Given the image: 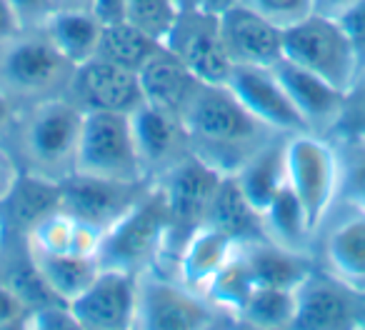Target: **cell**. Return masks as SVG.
Here are the masks:
<instances>
[{
  "label": "cell",
  "mask_w": 365,
  "mask_h": 330,
  "mask_svg": "<svg viewBox=\"0 0 365 330\" xmlns=\"http://www.w3.org/2000/svg\"><path fill=\"white\" fill-rule=\"evenodd\" d=\"M190 153L220 175H235L278 133L253 115L228 86H205L182 115Z\"/></svg>",
  "instance_id": "6da1fadb"
},
{
  "label": "cell",
  "mask_w": 365,
  "mask_h": 330,
  "mask_svg": "<svg viewBox=\"0 0 365 330\" xmlns=\"http://www.w3.org/2000/svg\"><path fill=\"white\" fill-rule=\"evenodd\" d=\"M83 110L68 96L48 98L18 113L11 138L13 155L23 173L51 183H63L76 173L78 145L83 133Z\"/></svg>",
  "instance_id": "7a4b0ae2"
},
{
  "label": "cell",
  "mask_w": 365,
  "mask_h": 330,
  "mask_svg": "<svg viewBox=\"0 0 365 330\" xmlns=\"http://www.w3.org/2000/svg\"><path fill=\"white\" fill-rule=\"evenodd\" d=\"M76 66L43 31H21L0 48V88L18 108L66 96Z\"/></svg>",
  "instance_id": "3957f363"
},
{
  "label": "cell",
  "mask_w": 365,
  "mask_h": 330,
  "mask_svg": "<svg viewBox=\"0 0 365 330\" xmlns=\"http://www.w3.org/2000/svg\"><path fill=\"white\" fill-rule=\"evenodd\" d=\"M168 235H170V215L155 183L145 190L140 200L106 230L98 265L101 268L125 270L140 275L153 270L165 253Z\"/></svg>",
  "instance_id": "277c9868"
},
{
  "label": "cell",
  "mask_w": 365,
  "mask_h": 330,
  "mask_svg": "<svg viewBox=\"0 0 365 330\" xmlns=\"http://www.w3.org/2000/svg\"><path fill=\"white\" fill-rule=\"evenodd\" d=\"M283 58L348 93L360 71L358 56L338 18L313 11L283 31Z\"/></svg>",
  "instance_id": "5b68a950"
},
{
  "label": "cell",
  "mask_w": 365,
  "mask_h": 330,
  "mask_svg": "<svg viewBox=\"0 0 365 330\" xmlns=\"http://www.w3.org/2000/svg\"><path fill=\"white\" fill-rule=\"evenodd\" d=\"M288 185L298 195L315 235L338 205L340 168L338 153L330 138L318 133H295L285 145Z\"/></svg>",
  "instance_id": "8992f818"
},
{
  "label": "cell",
  "mask_w": 365,
  "mask_h": 330,
  "mask_svg": "<svg viewBox=\"0 0 365 330\" xmlns=\"http://www.w3.org/2000/svg\"><path fill=\"white\" fill-rule=\"evenodd\" d=\"M238 325L228 313L215 308L203 293L182 285L173 275L155 270L138 275L135 328L175 330V328H220Z\"/></svg>",
  "instance_id": "52a82bcc"
},
{
  "label": "cell",
  "mask_w": 365,
  "mask_h": 330,
  "mask_svg": "<svg viewBox=\"0 0 365 330\" xmlns=\"http://www.w3.org/2000/svg\"><path fill=\"white\" fill-rule=\"evenodd\" d=\"M76 173L120 183H148L128 113L86 110Z\"/></svg>",
  "instance_id": "ba28073f"
},
{
  "label": "cell",
  "mask_w": 365,
  "mask_h": 330,
  "mask_svg": "<svg viewBox=\"0 0 365 330\" xmlns=\"http://www.w3.org/2000/svg\"><path fill=\"white\" fill-rule=\"evenodd\" d=\"M163 46L205 86L228 83L233 61L225 51L218 13L205 8L178 13Z\"/></svg>",
  "instance_id": "9c48e42d"
},
{
  "label": "cell",
  "mask_w": 365,
  "mask_h": 330,
  "mask_svg": "<svg viewBox=\"0 0 365 330\" xmlns=\"http://www.w3.org/2000/svg\"><path fill=\"white\" fill-rule=\"evenodd\" d=\"M315 263L365 293V210L338 203L315 235Z\"/></svg>",
  "instance_id": "30bf717a"
},
{
  "label": "cell",
  "mask_w": 365,
  "mask_h": 330,
  "mask_svg": "<svg viewBox=\"0 0 365 330\" xmlns=\"http://www.w3.org/2000/svg\"><path fill=\"white\" fill-rule=\"evenodd\" d=\"M295 323L293 328L308 330H338L360 328L363 315V293L348 288L343 280L330 275L318 263L295 288Z\"/></svg>",
  "instance_id": "8fae6325"
},
{
  "label": "cell",
  "mask_w": 365,
  "mask_h": 330,
  "mask_svg": "<svg viewBox=\"0 0 365 330\" xmlns=\"http://www.w3.org/2000/svg\"><path fill=\"white\" fill-rule=\"evenodd\" d=\"M150 185L153 183H120L73 173L61 183V208L106 233L145 195Z\"/></svg>",
  "instance_id": "7c38bea8"
},
{
  "label": "cell",
  "mask_w": 365,
  "mask_h": 330,
  "mask_svg": "<svg viewBox=\"0 0 365 330\" xmlns=\"http://www.w3.org/2000/svg\"><path fill=\"white\" fill-rule=\"evenodd\" d=\"M138 275L125 270L101 268L93 283L71 303L81 328L120 330L135 328Z\"/></svg>",
  "instance_id": "4fadbf2b"
},
{
  "label": "cell",
  "mask_w": 365,
  "mask_h": 330,
  "mask_svg": "<svg viewBox=\"0 0 365 330\" xmlns=\"http://www.w3.org/2000/svg\"><path fill=\"white\" fill-rule=\"evenodd\" d=\"M225 86L258 120L283 135L310 133L273 66H233Z\"/></svg>",
  "instance_id": "5bb4252c"
},
{
  "label": "cell",
  "mask_w": 365,
  "mask_h": 330,
  "mask_svg": "<svg viewBox=\"0 0 365 330\" xmlns=\"http://www.w3.org/2000/svg\"><path fill=\"white\" fill-rule=\"evenodd\" d=\"M66 96L83 110H115L130 115L143 105L138 73L98 56L76 68Z\"/></svg>",
  "instance_id": "9a60e30c"
},
{
  "label": "cell",
  "mask_w": 365,
  "mask_h": 330,
  "mask_svg": "<svg viewBox=\"0 0 365 330\" xmlns=\"http://www.w3.org/2000/svg\"><path fill=\"white\" fill-rule=\"evenodd\" d=\"M130 123L143 175L148 183H158L182 158L190 155L188 133H185L180 118L168 115V113L143 103L138 110L130 113Z\"/></svg>",
  "instance_id": "2e32d148"
},
{
  "label": "cell",
  "mask_w": 365,
  "mask_h": 330,
  "mask_svg": "<svg viewBox=\"0 0 365 330\" xmlns=\"http://www.w3.org/2000/svg\"><path fill=\"white\" fill-rule=\"evenodd\" d=\"M273 71L278 73L280 83H283L285 93L293 100L295 110L300 113L305 128L310 133L330 138L338 128L340 118L345 110V96L348 93L340 91L338 86L328 83L325 78H320L318 73H310L305 68L295 66V63L280 58L273 66Z\"/></svg>",
  "instance_id": "e0dca14e"
},
{
  "label": "cell",
  "mask_w": 365,
  "mask_h": 330,
  "mask_svg": "<svg viewBox=\"0 0 365 330\" xmlns=\"http://www.w3.org/2000/svg\"><path fill=\"white\" fill-rule=\"evenodd\" d=\"M220 33L233 66L270 68L283 58V28L243 3L220 13Z\"/></svg>",
  "instance_id": "ac0fdd59"
},
{
  "label": "cell",
  "mask_w": 365,
  "mask_h": 330,
  "mask_svg": "<svg viewBox=\"0 0 365 330\" xmlns=\"http://www.w3.org/2000/svg\"><path fill=\"white\" fill-rule=\"evenodd\" d=\"M143 103L182 120L203 83L182 66L165 46H160L138 71Z\"/></svg>",
  "instance_id": "d6986e66"
},
{
  "label": "cell",
  "mask_w": 365,
  "mask_h": 330,
  "mask_svg": "<svg viewBox=\"0 0 365 330\" xmlns=\"http://www.w3.org/2000/svg\"><path fill=\"white\" fill-rule=\"evenodd\" d=\"M238 240L230 238L228 233L213 228V225L203 223L185 238L180 253L175 260V278L182 285L198 290L205 295L208 285L220 273L225 263L235 255L238 250Z\"/></svg>",
  "instance_id": "ffe728a7"
},
{
  "label": "cell",
  "mask_w": 365,
  "mask_h": 330,
  "mask_svg": "<svg viewBox=\"0 0 365 330\" xmlns=\"http://www.w3.org/2000/svg\"><path fill=\"white\" fill-rule=\"evenodd\" d=\"M103 235L106 233L101 228L78 220L63 208H56L28 230L23 243L28 250H38V253H71L81 258H98Z\"/></svg>",
  "instance_id": "44dd1931"
},
{
  "label": "cell",
  "mask_w": 365,
  "mask_h": 330,
  "mask_svg": "<svg viewBox=\"0 0 365 330\" xmlns=\"http://www.w3.org/2000/svg\"><path fill=\"white\" fill-rule=\"evenodd\" d=\"M285 145H288V135L278 133L270 138L243 168L233 175L238 180L243 195L250 200L258 213L268 208L270 200L278 195V190L288 183V173H285Z\"/></svg>",
  "instance_id": "7402d4cb"
},
{
  "label": "cell",
  "mask_w": 365,
  "mask_h": 330,
  "mask_svg": "<svg viewBox=\"0 0 365 330\" xmlns=\"http://www.w3.org/2000/svg\"><path fill=\"white\" fill-rule=\"evenodd\" d=\"M260 215H263V235L270 243L315 258V230L305 215L303 205H300L298 195L290 190L288 183L278 190V195L270 200L268 208Z\"/></svg>",
  "instance_id": "603a6c76"
},
{
  "label": "cell",
  "mask_w": 365,
  "mask_h": 330,
  "mask_svg": "<svg viewBox=\"0 0 365 330\" xmlns=\"http://www.w3.org/2000/svg\"><path fill=\"white\" fill-rule=\"evenodd\" d=\"M56 208H61V183L21 173V180L16 183L13 193L0 203V223H3V230L13 228L23 240L43 215Z\"/></svg>",
  "instance_id": "cb8c5ba5"
},
{
  "label": "cell",
  "mask_w": 365,
  "mask_h": 330,
  "mask_svg": "<svg viewBox=\"0 0 365 330\" xmlns=\"http://www.w3.org/2000/svg\"><path fill=\"white\" fill-rule=\"evenodd\" d=\"M41 31L78 68L91 58H96L103 23L91 11H83V8H56Z\"/></svg>",
  "instance_id": "d4e9b609"
},
{
  "label": "cell",
  "mask_w": 365,
  "mask_h": 330,
  "mask_svg": "<svg viewBox=\"0 0 365 330\" xmlns=\"http://www.w3.org/2000/svg\"><path fill=\"white\" fill-rule=\"evenodd\" d=\"M240 253L248 260L250 270L255 275V283L273 285V288H298L300 280L315 265L313 255L285 250L280 245L270 243L268 238L243 243L240 245Z\"/></svg>",
  "instance_id": "484cf974"
},
{
  "label": "cell",
  "mask_w": 365,
  "mask_h": 330,
  "mask_svg": "<svg viewBox=\"0 0 365 330\" xmlns=\"http://www.w3.org/2000/svg\"><path fill=\"white\" fill-rule=\"evenodd\" d=\"M203 223L228 233L230 238H235L240 245L250 243V240L265 238L263 215L250 205V200L243 195L238 180H235L233 175H225V178L220 180Z\"/></svg>",
  "instance_id": "4316f807"
},
{
  "label": "cell",
  "mask_w": 365,
  "mask_h": 330,
  "mask_svg": "<svg viewBox=\"0 0 365 330\" xmlns=\"http://www.w3.org/2000/svg\"><path fill=\"white\" fill-rule=\"evenodd\" d=\"M28 255L48 290L63 303H73L101 270L98 258H81L71 253H38V250H28Z\"/></svg>",
  "instance_id": "83f0119b"
},
{
  "label": "cell",
  "mask_w": 365,
  "mask_h": 330,
  "mask_svg": "<svg viewBox=\"0 0 365 330\" xmlns=\"http://www.w3.org/2000/svg\"><path fill=\"white\" fill-rule=\"evenodd\" d=\"M295 288L258 285L238 310V325L245 328H293L295 323Z\"/></svg>",
  "instance_id": "f1b7e54d"
},
{
  "label": "cell",
  "mask_w": 365,
  "mask_h": 330,
  "mask_svg": "<svg viewBox=\"0 0 365 330\" xmlns=\"http://www.w3.org/2000/svg\"><path fill=\"white\" fill-rule=\"evenodd\" d=\"M163 43H158L155 38L145 36V33L138 31L128 21H120V23H110V26H103L96 56L138 73L143 68V63Z\"/></svg>",
  "instance_id": "f546056e"
},
{
  "label": "cell",
  "mask_w": 365,
  "mask_h": 330,
  "mask_svg": "<svg viewBox=\"0 0 365 330\" xmlns=\"http://www.w3.org/2000/svg\"><path fill=\"white\" fill-rule=\"evenodd\" d=\"M330 140L338 153L340 168L338 203L365 210V133H335Z\"/></svg>",
  "instance_id": "4dcf8cb0"
},
{
  "label": "cell",
  "mask_w": 365,
  "mask_h": 330,
  "mask_svg": "<svg viewBox=\"0 0 365 330\" xmlns=\"http://www.w3.org/2000/svg\"><path fill=\"white\" fill-rule=\"evenodd\" d=\"M255 288H258L255 275H253V270H250L245 255L240 253V245H238L235 255L220 268V273L215 275L213 283L208 285L205 298L238 323L235 315H238V310L243 308V303L250 298V293H253Z\"/></svg>",
  "instance_id": "1f68e13d"
},
{
  "label": "cell",
  "mask_w": 365,
  "mask_h": 330,
  "mask_svg": "<svg viewBox=\"0 0 365 330\" xmlns=\"http://www.w3.org/2000/svg\"><path fill=\"white\" fill-rule=\"evenodd\" d=\"M178 13L180 11L173 0H125V21L158 43L165 41L173 23L178 21Z\"/></svg>",
  "instance_id": "d6a6232c"
},
{
  "label": "cell",
  "mask_w": 365,
  "mask_h": 330,
  "mask_svg": "<svg viewBox=\"0 0 365 330\" xmlns=\"http://www.w3.org/2000/svg\"><path fill=\"white\" fill-rule=\"evenodd\" d=\"M240 3L273 21L283 31L315 11L313 0H240Z\"/></svg>",
  "instance_id": "836d02e7"
},
{
  "label": "cell",
  "mask_w": 365,
  "mask_h": 330,
  "mask_svg": "<svg viewBox=\"0 0 365 330\" xmlns=\"http://www.w3.org/2000/svg\"><path fill=\"white\" fill-rule=\"evenodd\" d=\"M335 133H365V66L358 71L345 96V110Z\"/></svg>",
  "instance_id": "e575fe53"
},
{
  "label": "cell",
  "mask_w": 365,
  "mask_h": 330,
  "mask_svg": "<svg viewBox=\"0 0 365 330\" xmlns=\"http://www.w3.org/2000/svg\"><path fill=\"white\" fill-rule=\"evenodd\" d=\"M23 328H81V325L73 315L71 303L53 300V303H46L41 308L28 310Z\"/></svg>",
  "instance_id": "d590c367"
},
{
  "label": "cell",
  "mask_w": 365,
  "mask_h": 330,
  "mask_svg": "<svg viewBox=\"0 0 365 330\" xmlns=\"http://www.w3.org/2000/svg\"><path fill=\"white\" fill-rule=\"evenodd\" d=\"M23 31H41L56 11V0H8Z\"/></svg>",
  "instance_id": "8d00e7d4"
},
{
  "label": "cell",
  "mask_w": 365,
  "mask_h": 330,
  "mask_svg": "<svg viewBox=\"0 0 365 330\" xmlns=\"http://www.w3.org/2000/svg\"><path fill=\"white\" fill-rule=\"evenodd\" d=\"M338 21L345 28V33H348L350 43L355 48V56H358V63L363 68L365 66V0H355L348 11L340 13Z\"/></svg>",
  "instance_id": "74e56055"
},
{
  "label": "cell",
  "mask_w": 365,
  "mask_h": 330,
  "mask_svg": "<svg viewBox=\"0 0 365 330\" xmlns=\"http://www.w3.org/2000/svg\"><path fill=\"white\" fill-rule=\"evenodd\" d=\"M28 315V305L21 300V295L0 280V328H23V320Z\"/></svg>",
  "instance_id": "f35d334b"
},
{
  "label": "cell",
  "mask_w": 365,
  "mask_h": 330,
  "mask_svg": "<svg viewBox=\"0 0 365 330\" xmlns=\"http://www.w3.org/2000/svg\"><path fill=\"white\" fill-rule=\"evenodd\" d=\"M21 163L16 160L13 150L0 140V203L13 193L16 183L21 180Z\"/></svg>",
  "instance_id": "ab89813d"
},
{
  "label": "cell",
  "mask_w": 365,
  "mask_h": 330,
  "mask_svg": "<svg viewBox=\"0 0 365 330\" xmlns=\"http://www.w3.org/2000/svg\"><path fill=\"white\" fill-rule=\"evenodd\" d=\"M91 13L103 26L120 23V21H125V0H93Z\"/></svg>",
  "instance_id": "60d3db41"
},
{
  "label": "cell",
  "mask_w": 365,
  "mask_h": 330,
  "mask_svg": "<svg viewBox=\"0 0 365 330\" xmlns=\"http://www.w3.org/2000/svg\"><path fill=\"white\" fill-rule=\"evenodd\" d=\"M21 23H18L16 13H13L11 3L8 0H0V48L6 46L8 41H13V38L21 33Z\"/></svg>",
  "instance_id": "b9f144b4"
},
{
  "label": "cell",
  "mask_w": 365,
  "mask_h": 330,
  "mask_svg": "<svg viewBox=\"0 0 365 330\" xmlns=\"http://www.w3.org/2000/svg\"><path fill=\"white\" fill-rule=\"evenodd\" d=\"M18 113H21V108H18L16 103L11 100V96L0 88V140L8 138V133H11L13 123H16V118H18Z\"/></svg>",
  "instance_id": "7bdbcfd3"
},
{
  "label": "cell",
  "mask_w": 365,
  "mask_h": 330,
  "mask_svg": "<svg viewBox=\"0 0 365 330\" xmlns=\"http://www.w3.org/2000/svg\"><path fill=\"white\" fill-rule=\"evenodd\" d=\"M353 3H355V0H313L315 11L325 13V16H333V18H338L340 13L348 11Z\"/></svg>",
  "instance_id": "ee69618b"
},
{
  "label": "cell",
  "mask_w": 365,
  "mask_h": 330,
  "mask_svg": "<svg viewBox=\"0 0 365 330\" xmlns=\"http://www.w3.org/2000/svg\"><path fill=\"white\" fill-rule=\"evenodd\" d=\"M240 0H205V11H213V13H223V11H228V8H233V6H238Z\"/></svg>",
  "instance_id": "f6af8a7d"
},
{
  "label": "cell",
  "mask_w": 365,
  "mask_h": 330,
  "mask_svg": "<svg viewBox=\"0 0 365 330\" xmlns=\"http://www.w3.org/2000/svg\"><path fill=\"white\" fill-rule=\"evenodd\" d=\"M93 0H56V8H83V11H91Z\"/></svg>",
  "instance_id": "bcb514c9"
},
{
  "label": "cell",
  "mask_w": 365,
  "mask_h": 330,
  "mask_svg": "<svg viewBox=\"0 0 365 330\" xmlns=\"http://www.w3.org/2000/svg\"><path fill=\"white\" fill-rule=\"evenodd\" d=\"M175 3V8L178 11H198V8H203L205 6V0H173Z\"/></svg>",
  "instance_id": "7dc6e473"
},
{
  "label": "cell",
  "mask_w": 365,
  "mask_h": 330,
  "mask_svg": "<svg viewBox=\"0 0 365 330\" xmlns=\"http://www.w3.org/2000/svg\"><path fill=\"white\" fill-rule=\"evenodd\" d=\"M3 253H6V238L0 233V260H3Z\"/></svg>",
  "instance_id": "c3c4849f"
},
{
  "label": "cell",
  "mask_w": 365,
  "mask_h": 330,
  "mask_svg": "<svg viewBox=\"0 0 365 330\" xmlns=\"http://www.w3.org/2000/svg\"><path fill=\"white\" fill-rule=\"evenodd\" d=\"M360 328H365V293H363V315H360Z\"/></svg>",
  "instance_id": "681fc988"
},
{
  "label": "cell",
  "mask_w": 365,
  "mask_h": 330,
  "mask_svg": "<svg viewBox=\"0 0 365 330\" xmlns=\"http://www.w3.org/2000/svg\"><path fill=\"white\" fill-rule=\"evenodd\" d=\"M0 233H3V223H0Z\"/></svg>",
  "instance_id": "f907efd6"
}]
</instances>
